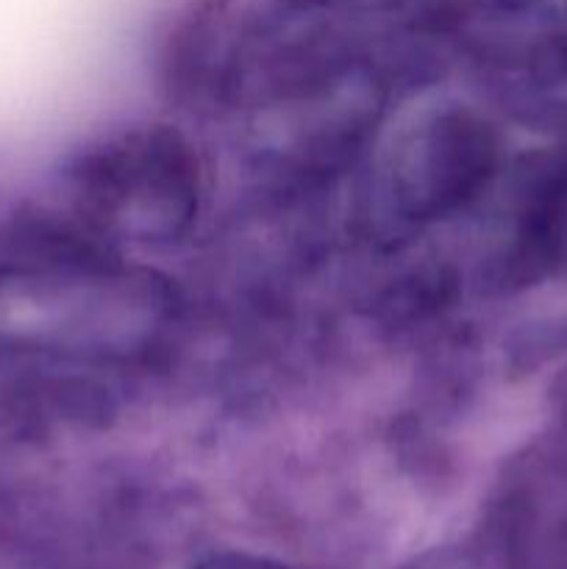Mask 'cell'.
I'll list each match as a JSON object with an SVG mask.
<instances>
[{
    "label": "cell",
    "instance_id": "cell-1",
    "mask_svg": "<svg viewBox=\"0 0 567 569\" xmlns=\"http://www.w3.org/2000/svg\"><path fill=\"white\" fill-rule=\"evenodd\" d=\"M198 569H281V567H272L267 561H253V559H239V556H226V559H215V561H206L203 567Z\"/></svg>",
    "mask_w": 567,
    "mask_h": 569
}]
</instances>
